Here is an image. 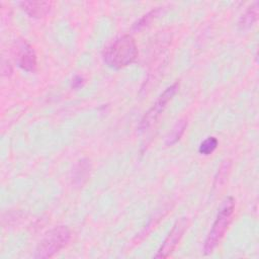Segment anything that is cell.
Listing matches in <instances>:
<instances>
[{
	"instance_id": "277c9868",
	"label": "cell",
	"mask_w": 259,
	"mask_h": 259,
	"mask_svg": "<svg viewBox=\"0 0 259 259\" xmlns=\"http://www.w3.org/2000/svg\"><path fill=\"white\" fill-rule=\"evenodd\" d=\"M179 89V83L175 82L168 88L164 90V92L159 96V98L156 100V102L153 104V106L145 113L143 116L139 127L141 130H146L150 127L160 116V114L163 112L165 107L167 106L168 102L173 98V96L176 94V92Z\"/></svg>"
},
{
	"instance_id": "30bf717a",
	"label": "cell",
	"mask_w": 259,
	"mask_h": 259,
	"mask_svg": "<svg viewBox=\"0 0 259 259\" xmlns=\"http://www.w3.org/2000/svg\"><path fill=\"white\" fill-rule=\"evenodd\" d=\"M90 172V163L87 159H81L74 169V182L75 183H83L84 180L87 179L88 174Z\"/></svg>"
},
{
	"instance_id": "ba28073f",
	"label": "cell",
	"mask_w": 259,
	"mask_h": 259,
	"mask_svg": "<svg viewBox=\"0 0 259 259\" xmlns=\"http://www.w3.org/2000/svg\"><path fill=\"white\" fill-rule=\"evenodd\" d=\"M258 5L259 3L258 1H256L247 8V10L244 12V14L241 16L239 20L238 25L240 29H248L255 23L258 16Z\"/></svg>"
},
{
	"instance_id": "52a82bcc",
	"label": "cell",
	"mask_w": 259,
	"mask_h": 259,
	"mask_svg": "<svg viewBox=\"0 0 259 259\" xmlns=\"http://www.w3.org/2000/svg\"><path fill=\"white\" fill-rule=\"evenodd\" d=\"M52 2L50 1H22L19 2L20 7L23 11H25L26 14H28L30 17L34 18H41L46 16L51 8H52Z\"/></svg>"
},
{
	"instance_id": "7a4b0ae2",
	"label": "cell",
	"mask_w": 259,
	"mask_h": 259,
	"mask_svg": "<svg viewBox=\"0 0 259 259\" xmlns=\"http://www.w3.org/2000/svg\"><path fill=\"white\" fill-rule=\"evenodd\" d=\"M234 209H235V200L232 196H229L223 201L219 209V212L217 214V218L211 226V229L205 239L204 247H203L205 254L211 253L214 250V248L218 246L219 242L225 235L232 221Z\"/></svg>"
},
{
	"instance_id": "5bb4252c",
	"label": "cell",
	"mask_w": 259,
	"mask_h": 259,
	"mask_svg": "<svg viewBox=\"0 0 259 259\" xmlns=\"http://www.w3.org/2000/svg\"><path fill=\"white\" fill-rule=\"evenodd\" d=\"M83 83H84L83 77H81V76H75V77L73 78V80H72V87H73V88H79V87H81V86L83 85Z\"/></svg>"
},
{
	"instance_id": "6da1fadb",
	"label": "cell",
	"mask_w": 259,
	"mask_h": 259,
	"mask_svg": "<svg viewBox=\"0 0 259 259\" xmlns=\"http://www.w3.org/2000/svg\"><path fill=\"white\" fill-rule=\"evenodd\" d=\"M138 57V46L130 34L121 35L111 41L103 52L104 63L115 70L132 64Z\"/></svg>"
},
{
	"instance_id": "8992f818",
	"label": "cell",
	"mask_w": 259,
	"mask_h": 259,
	"mask_svg": "<svg viewBox=\"0 0 259 259\" xmlns=\"http://www.w3.org/2000/svg\"><path fill=\"white\" fill-rule=\"evenodd\" d=\"M18 66L26 72H34L37 67L36 55L29 44L20 41L16 50Z\"/></svg>"
},
{
	"instance_id": "9c48e42d",
	"label": "cell",
	"mask_w": 259,
	"mask_h": 259,
	"mask_svg": "<svg viewBox=\"0 0 259 259\" xmlns=\"http://www.w3.org/2000/svg\"><path fill=\"white\" fill-rule=\"evenodd\" d=\"M186 120L185 119H180L178 120L175 125L172 127V130L170 131V133L168 134V136L166 137V141L165 144L167 146H171L173 144H175L176 142H178L180 140V138L182 137L185 128H186Z\"/></svg>"
},
{
	"instance_id": "8fae6325",
	"label": "cell",
	"mask_w": 259,
	"mask_h": 259,
	"mask_svg": "<svg viewBox=\"0 0 259 259\" xmlns=\"http://www.w3.org/2000/svg\"><path fill=\"white\" fill-rule=\"evenodd\" d=\"M218 145H219V141L215 137H208L200 143L198 152L201 155H205V156L210 155L217 149Z\"/></svg>"
},
{
	"instance_id": "7c38bea8",
	"label": "cell",
	"mask_w": 259,
	"mask_h": 259,
	"mask_svg": "<svg viewBox=\"0 0 259 259\" xmlns=\"http://www.w3.org/2000/svg\"><path fill=\"white\" fill-rule=\"evenodd\" d=\"M161 8H156L151 10L150 12H148L147 14H145L144 16H142L134 25H133V29L134 30H140L142 28H144L145 26H147L148 24H150V22L160 13Z\"/></svg>"
},
{
	"instance_id": "5b68a950",
	"label": "cell",
	"mask_w": 259,
	"mask_h": 259,
	"mask_svg": "<svg viewBox=\"0 0 259 259\" xmlns=\"http://www.w3.org/2000/svg\"><path fill=\"white\" fill-rule=\"evenodd\" d=\"M186 228H187V219L181 218L180 220H178L154 257L167 258L169 255H171L172 252L177 247L178 243L180 242L181 238L183 237V234L185 233Z\"/></svg>"
},
{
	"instance_id": "4fadbf2b",
	"label": "cell",
	"mask_w": 259,
	"mask_h": 259,
	"mask_svg": "<svg viewBox=\"0 0 259 259\" xmlns=\"http://www.w3.org/2000/svg\"><path fill=\"white\" fill-rule=\"evenodd\" d=\"M230 166H231V162H230L229 160H228V161H225V162L221 165V167H220V169H219V171H218V175H217V177H215V183H214V185H220V184H222V183L225 182V179L227 178L228 172H229V170H230Z\"/></svg>"
},
{
	"instance_id": "3957f363",
	"label": "cell",
	"mask_w": 259,
	"mask_h": 259,
	"mask_svg": "<svg viewBox=\"0 0 259 259\" xmlns=\"http://www.w3.org/2000/svg\"><path fill=\"white\" fill-rule=\"evenodd\" d=\"M71 232L66 226H58L47 233L36 247L34 257L46 259L51 258L62 250L70 241Z\"/></svg>"
}]
</instances>
